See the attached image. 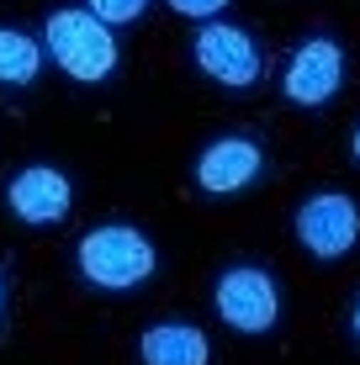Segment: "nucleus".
<instances>
[{
	"label": "nucleus",
	"instance_id": "nucleus-13",
	"mask_svg": "<svg viewBox=\"0 0 360 365\" xmlns=\"http://www.w3.org/2000/svg\"><path fill=\"white\" fill-rule=\"evenodd\" d=\"M350 334L360 339V297H355V307H350Z\"/></svg>",
	"mask_w": 360,
	"mask_h": 365
},
{
	"label": "nucleus",
	"instance_id": "nucleus-3",
	"mask_svg": "<svg viewBox=\"0 0 360 365\" xmlns=\"http://www.w3.org/2000/svg\"><path fill=\"white\" fill-rule=\"evenodd\" d=\"M212 307L233 334H270L281 323V286L265 265H233L217 275Z\"/></svg>",
	"mask_w": 360,
	"mask_h": 365
},
{
	"label": "nucleus",
	"instance_id": "nucleus-9",
	"mask_svg": "<svg viewBox=\"0 0 360 365\" xmlns=\"http://www.w3.org/2000/svg\"><path fill=\"white\" fill-rule=\"evenodd\" d=\"M138 360L143 365H212V339H207L196 323H154L138 339Z\"/></svg>",
	"mask_w": 360,
	"mask_h": 365
},
{
	"label": "nucleus",
	"instance_id": "nucleus-7",
	"mask_svg": "<svg viewBox=\"0 0 360 365\" xmlns=\"http://www.w3.org/2000/svg\"><path fill=\"white\" fill-rule=\"evenodd\" d=\"M6 207L16 222H27V228H58V222L69 217L74 207V185L64 170L53 165H27L16 170L6 180Z\"/></svg>",
	"mask_w": 360,
	"mask_h": 365
},
{
	"label": "nucleus",
	"instance_id": "nucleus-14",
	"mask_svg": "<svg viewBox=\"0 0 360 365\" xmlns=\"http://www.w3.org/2000/svg\"><path fill=\"white\" fill-rule=\"evenodd\" d=\"M350 154H355V165H360V128L350 133Z\"/></svg>",
	"mask_w": 360,
	"mask_h": 365
},
{
	"label": "nucleus",
	"instance_id": "nucleus-12",
	"mask_svg": "<svg viewBox=\"0 0 360 365\" xmlns=\"http://www.w3.org/2000/svg\"><path fill=\"white\" fill-rule=\"evenodd\" d=\"M175 16H185V21H222L228 16V6H222V0H175Z\"/></svg>",
	"mask_w": 360,
	"mask_h": 365
},
{
	"label": "nucleus",
	"instance_id": "nucleus-2",
	"mask_svg": "<svg viewBox=\"0 0 360 365\" xmlns=\"http://www.w3.org/2000/svg\"><path fill=\"white\" fill-rule=\"evenodd\" d=\"M43 48H48V58L80 85H101L122 64L117 32H111L106 21H96L91 6H58L53 16L43 21Z\"/></svg>",
	"mask_w": 360,
	"mask_h": 365
},
{
	"label": "nucleus",
	"instance_id": "nucleus-5",
	"mask_svg": "<svg viewBox=\"0 0 360 365\" xmlns=\"http://www.w3.org/2000/svg\"><path fill=\"white\" fill-rule=\"evenodd\" d=\"M292 228H297V244L313 259H344L360 244V207L344 191H318L297 207Z\"/></svg>",
	"mask_w": 360,
	"mask_h": 365
},
{
	"label": "nucleus",
	"instance_id": "nucleus-4",
	"mask_svg": "<svg viewBox=\"0 0 360 365\" xmlns=\"http://www.w3.org/2000/svg\"><path fill=\"white\" fill-rule=\"evenodd\" d=\"M191 58L207 80L228 85V91H250V85L265 74V53L244 27H228V21H207L191 37Z\"/></svg>",
	"mask_w": 360,
	"mask_h": 365
},
{
	"label": "nucleus",
	"instance_id": "nucleus-11",
	"mask_svg": "<svg viewBox=\"0 0 360 365\" xmlns=\"http://www.w3.org/2000/svg\"><path fill=\"white\" fill-rule=\"evenodd\" d=\"M143 0H96L91 6V16L96 21H106V27H122V21H143Z\"/></svg>",
	"mask_w": 360,
	"mask_h": 365
},
{
	"label": "nucleus",
	"instance_id": "nucleus-6",
	"mask_svg": "<svg viewBox=\"0 0 360 365\" xmlns=\"http://www.w3.org/2000/svg\"><path fill=\"white\" fill-rule=\"evenodd\" d=\"M339 85H344V48L334 37L318 32L307 43H297V53L287 58V74H281V91H287L292 106L318 111L339 96Z\"/></svg>",
	"mask_w": 360,
	"mask_h": 365
},
{
	"label": "nucleus",
	"instance_id": "nucleus-10",
	"mask_svg": "<svg viewBox=\"0 0 360 365\" xmlns=\"http://www.w3.org/2000/svg\"><path fill=\"white\" fill-rule=\"evenodd\" d=\"M43 58H48V48L37 43L32 32H21V27H0V85H32L37 74H43Z\"/></svg>",
	"mask_w": 360,
	"mask_h": 365
},
{
	"label": "nucleus",
	"instance_id": "nucleus-8",
	"mask_svg": "<svg viewBox=\"0 0 360 365\" xmlns=\"http://www.w3.org/2000/svg\"><path fill=\"white\" fill-rule=\"evenodd\" d=\"M259 175H265V148L250 133H222L196 159V185L207 196H239V191H250Z\"/></svg>",
	"mask_w": 360,
	"mask_h": 365
},
{
	"label": "nucleus",
	"instance_id": "nucleus-1",
	"mask_svg": "<svg viewBox=\"0 0 360 365\" xmlns=\"http://www.w3.org/2000/svg\"><path fill=\"white\" fill-rule=\"evenodd\" d=\"M74 265H80V281L96 286V292H138V286L154 281L159 249L133 222H101L80 238Z\"/></svg>",
	"mask_w": 360,
	"mask_h": 365
},
{
	"label": "nucleus",
	"instance_id": "nucleus-15",
	"mask_svg": "<svg viewBox=\"0 0 360 365\" xmlns=\"http://www.w3.org/2000/svg\"><path fill=\"white\" fill-rule=\"evenodd\" d=\"M0 312H6V281H0Z\"/></svg>",
	"mask_w": 360,
	"mask_h": 365
}]
</instances>
